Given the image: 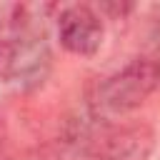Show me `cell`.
Listing matches in <instances>:
<instances>
[{
  "label": "cell",
  "instance_id": "1",
  "mask_svg": "<svg viewBox=\"0 0 160 160\" xmlns=\"http://www.w3.org/2000/svg\"><path fill=\"white\" fill-rule=\"evenodd\" d=\"M52 5H15L0 25V78L18 90L40 88L52 68L45 35V12Z\"/></svg>",
  "mask_w": 160,
  "mask_h": 160
},
{
  "label": "cell",
  "instance_id": "5",
  "mask_svg": "<svg viewBox=\"0 0 160 160\" xmlns=\"http://www.w3.org/2000/svg\"><path fill=\"white\" fill-rule=\"evenodd\" d=\"M152 50H155L152 60L160 65V25H158V28H155V32H152Z\"/></svg>",
  "mask_w": 160,
  "mask_h": 160
},
{
  "label": "cell",
  "instance_id": "3",
  "mask_svg": "<svg viewBox=\"0 0 160 160\" xmlns=\"http://www.w3.org/2000/svg\"><path fill=\"white\" fill-rule=\"evenodd\" d=\"M155 148V132L145 122L100 125L82 160H148Z\"/></svg>",
  "mask_w": 160,
  "mask_h": 160
},
{
  "label": "cell",
  "instance_id": "2",
  "mask_svg": "<svg viewBox=\"0 0 160 160\" xmlns=\"http://www.w3.org/2000/svg\"><path fill=\"white\" fill-rule=\"evenodd\" d=\"M160 85V65L152 58H135L112 75H108L92 95V112L98 118L125 115L140 108Z\"/></svg>",
  "mask_w": 160,
  "mask_h": 160
},
{
  "label": "cell",
  "instance_id": "4",
  "mask_svg": "<svg viewBox=\"0 0 160 160\" xmlns=\"http://www.w3.org/2000/svg\"><path fill=\"white\" fill-rule=\"evenodd\" d=\"M105 35L102 18L90 5H68L58 15V40L60 45L80 58H90L100 50Z\"/></svg>",
  "mask_w": 160,
  "mask_h": 160
},
{
  "label": "cell",
  "instance_id": "6",
  "mask_svg": "<svg viewBox=\"0 0 160 160\" xmlns=\"http://www.w3.org/2000/svg\"><path fill=\"white\" fill-rule=\"evenodd\" d=\"M5 138H8V128H5V122L0 120V148H2V142H5Z\"/></svg>",
  "mask_w": 160,
  "mask_h": 160
}]
</instances>
